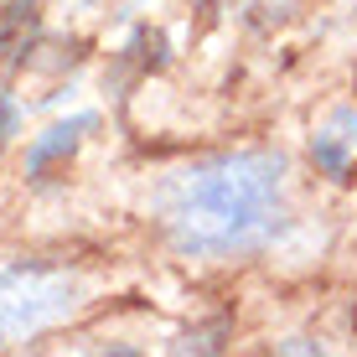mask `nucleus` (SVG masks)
Returning <instances> with one entry per match:
<instances>
[{"mask_svg": "<svg viewBox=\"0 0 357 357\" xmlns=\"http://www.w3.org/2000/svg\"><path fill=\"white\" fill-rule=\"evenodd\" d=\"M285 166L275 155H223L192 166L166 192V228L181 254L228 259L269 243L285 223Z\"/></svg>", "mask_w": 357, "mask_h": 357, "instance_id": "f257e3e1", "label": "nucleus"}, {"mask_svg": "<svg viewBox=\"0 0 357 357\" xmlns=\"http://www.w3.org/2000/svg\"><path fill=\"white\" fill-rule=\"evenodd\" d=\"M73 280L47 269H10L0 275V342H21L31 331L63 321L73 311Z\"/></svg>", "mask_w": 357, "mask_h": 357, "instance_id": "f03ea898", "label": "nucleus"}]
</instances>
